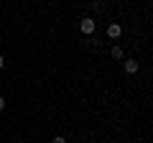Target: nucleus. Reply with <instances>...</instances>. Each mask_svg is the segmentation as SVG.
Returning a JSON list of instances; mask_svg holds the SVG:
<instances>
[{
  "label": "nucleus",
  "instance_id": "obj_6",
  "mask_svg": "<svg viewBox=\"0 0 153 143\" xmlns=\"http://www.w3.org/2000/svg\"><path fill=\"white\" fill-rule=\"evenodd\" d=\"M51 143H66V138H64V136H56V138H54Z\"/></svg>",
  "mask_w": 153,
  "mask_h": 143
},
{
  "label": "nucleus",
  "instance_id": "obj_3",
  "mask_svg": "<svg viewBox=\"0 0 153 143\" xmlns=\"http://www.w3.org/2000/svg\"><path fill=\"white\" fill-rule=\"evenodd\" d=\"M123 69H125V74H138V69H140V64H138L135 59H128L125 64H123Z\"/></svg>",
  "mask_w": 153,
  "mask_h": 143
},
{
  "label": "nucleus",
  "instance_id": "obj_1",
  "mask_svg": "<svg viewBox=\"0 0 153 143\" xmlns=\"http://www.w3.org/2000/svg\"><path fill=\"white\" fill-rule=\"evenodd\" d=\"M79 31H82L84 36H92V33L97 31V21H94V18H82V21H79Z\"/></svg>",
  "mask_w": 153,
  "mask_h": 143
},
{
  "label": "nucleus",
  "instance_id": "obj_7",
  "mask_svg": "<svg viewBox=\"0 0 153 143\" xmlns=\"http://www.w3.org/2000/svg\"><path fill=\"white\" fill-rule=\"evenodd\" d=\"M5 110V97H3V95H0V112Z\"/></svg>",
  "mask_w": 153,
  "mask_h": 143
},
{
  "label": "nucleus",
  "instance_id": "obj_5",
  "mask_svg": "<svg viewBox=\"0 0 153 143\" xmlns=\"http://www.w3.org/2000/svg\"><path fill=\"white\" fill-rule=\"evenodd\" d=\"M92 8H94V10H102L105 5H102V3H100V0H92Z\"/></svg>",
  "mask_w": 153,
  "mask_h": 143
},
{
  "label": "nucleus",
  "instance_id": "obj_2",
  "mask_svg": "<svg viewBox=\"0 0 153 143\" xmlns=\"http://www.w3.org/2000/svg\"><path fill=\"white\" fill-rule=\"evenodd\" d=\"M107 36H110V39H120V36H123V26H120V23H110V26H107Z\"/></svg>",
  "mask_w": 153,
  "mask_h": 143
},
{
  "label": "nucleus",
  "instance_id": "obj_4",
  "mask_svg": "<svg viewBox=\"0 0 153 143\" xmlns=\"http://www.w3.org/2000/svg\"><path fill=\"white\" fill-rule=\"evenodd\" d=\"M110 56H112V59H117V61H120L123 56H125V51H123V46H112V49H110Z\"/></svg>",
  "mask_w": 153,
  "mask_h": 143
},
{
  "label": "nucleus",
  "instance_id": "obj_8",
  "mask_svg": "<svg viewBox=\"0 0 153 143\" xmlns=\"http://www.w3.org/2000/svg\"><path fill=\"white\" fill-rule=\"evenodd\" d=\"M0 69H5V56L0 54Z\"/></svg>",
  "mask_w": 153,
  "mask_h": 143
}]
</instances>
